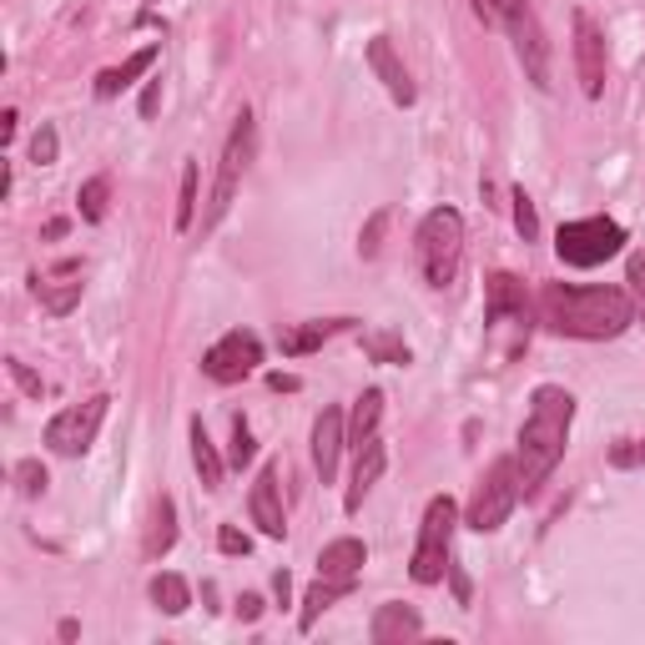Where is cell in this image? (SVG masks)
<instances>
[{
	"instance_id": "cell-1",
	"label": "cell",
	"mask_w": 645,
	"mask_h": 645,
	"mask_svg": "<svg viewBox=\"0 0 645 645\" xmlns=\"http://www.w3.org/2000/svg\"><path fill=\"white\" fill-rule=\"evenodd\" d=\"M539 318L560 338H621L635 322V298L625 287H575V283H545L539 287Z\"/></svg>"
},
{
	"instance_id": "cell-2",
	"label": "cell",
	"mask_w": 645,
	"mask_h": 645,
	"mask_svg": "<svg viewBox=\"0 0 645 645\" xmlns=\"http://www.w3.org/2000/svg\"><path fill=\"white\" fill-rule=\"evenodd\" d=\"M570 424H575L570 389H560V383H539L535 398H529L525 424H520V449H514V464H520V490H525V494H535L539 484L555 474V464L565 459Z\"/></svg>"
},
{
	"instance_id": "cell-3",
	"label": "cell",
	"mask_w": 645,
	"mask_h": 645,
	"mask_svg": "<svg viewBox=\"0 0 645 645\" xmlns=\"http://www.w3.org/2000/svg\"><path fill=\"white\" fill-rule=\"evenodd\" d=\"M418 267L429 277V287H455L459 267H464V217L455 207H434L424 222H418Z\"/></svg>"
},
{
	"instance_id": "cell-4",
	"label": "cell",
	"mask_w": 645,
	"mask_h": 645,
	"mask_svg": "<svg viewBox=\"0 0 645 645\" xmlns=\"http://www.w3.org/2000/svg\"><path fill=\"white\" fill-rule=\"evenodd\" d=\"M455 529H459V504L449 494H434L429 510H424V525H418V545H414V586H439L455 560Z\"/></svg>"
},
{
	"instance_id": "cell-5",
	"label": "cell",
	"mask_w": 645,
	"mask_h": 645,
	"mask_svg": "<svg viewBox=\"0 0 645 645\" xmlns=\"http://www.w3.org/2000/svg\"><path fill=\"white\" fill-rule=\"evenodd\" d=\"M252 152H258V121H252V111H242V117L232 121L222 162H217V182H212V197H207V212H203V232H212L217 222L228 217V207L238 203V187L252 167Z\"/></svg>"
},
{
	"instance_id": "cell-6",
	"label": "cell",
	"mask_w": 645,
	"mask_h": 645,
	"mask_svg": "<svg viewBox=\"0 0 645 645\" xmlns=\"http://www.w3.org/2000/svg\"><path fill=\"white\" fill-rule=\"evenodd\" d=\"M520 494H525L520 490V464H514V459H494V464L484 469V479L474 484V494H469L464 525L479 529V535H494V529L514 514Z\"/></svg>"
},
{
	"instance_id": "cell-7",
	"label": "cell",
	"mask_w": 645,
	"mask_h": 645,
	"mask_svg": "<svg viewBox=\"0 0 645 645\" xmlns=\"http://www.w3.org/2000/svg\"><path fill=\"white\" fill-rule=\"evenodd\" d=\"M625 248V228L615 217H580L555 232V252L565 267H600Z\"/></svg>"
},
{
	"instance_id": "cell-8",
	"label": "cell",
	"mask_w": 645,
	"mask_h": 645,
	"mask_svg": "<svg viewBox=\"0 0 645 645\" xmlns=\"http://www.w3.org/2000/svg\"><path fill=\"white\" fill-rule=\"evenodd\" d=\"M107 404H111L107 394H96V398H86V404L61 408V414L46 424V434H41L51 455H61V459H81L86 449L96 444V429H101V418H107Z\"/></svg>"
},
{
	"instance_id": "cell-9",
	"label": "cell",
	"mask_w": 645,
	"mask_h": 645,
	"mask_svg": "<svg viewBox=\"0 0 645 645\" xmlns=\"http://www.w3.org/2000/svg\"><path fill=\"white\" fill-rule=\"evenodd\" d=\"M258 363H263V338L252 334V328H232V334H222L203 353V373L212 383H242Z\"/></svg>"
},
{
	"instance_id": "cell-10",
	"label": "cell",
	"mask_w": 645,
	"mask_h": 645,
	"mask_svg": "<svg viewBox=\"0 0 645 645\" xmlns=\"http://www.w3.org/2000/svg\"><path fill=\"white\" fill-rule=\"evenodd\" d=\"M31 293H36V303L51 318H66V313H76V303L86 293V263L66 258L56 267H41V273H31Z\"/></svg>"
},
{
	"instance_id": "cell-11",
	"label": "cell",
	"mask_w": 645,
	"mask_h": 645,
	"mask_svg": "<svg viewBox=\"0 0 645 645\" xmlns=\"http://www.w3.org/2000/svg\"><path fill=\"white\" fill-rule=\"evenodd\" d=\"M605 31H600V21L590 11H575V72H580V91L595 101L600 91H605Z\"/></svg>"
},
{
	"instance_id": "cell-12",
	"label": "cell",
	"mask_w": 645,
	"mask_h": 645,
	"mask_svg": "<svg viewBox=\"0 0 645 645\" xmlns=\"http://www.w3.org/2000/svg\"><path fill=\"white\" fill-rule=\"evenodd\" d=\"M484 318H490L494 334H500V328L529 334V298H525V283L514 273H494L490 283H484Z\"/></svg>"
},
{
	"instance_id": "cell-13",
	"label": "cell",
	"mask_w": 645,
	"mask_h": 645,
	"mask_svg": "<svg viewBox=\"0 0 645 645\" xmlns=\"http://www.w3.org/2000/svg\"><path fill=\"white\" fill-rule=\"evenodd\" d=\"M510 36H514V56H520V66H525V76L539 86V91H550V46H545V31H539L535 15H514L510 21Z\"/></svg>"
},
{
	"instance_id": "cell-14",
	"label": "cell",
	"mask_w": 645,
	"mask_h": 645,
	"mask_svg": "<svg viewBox=\"0 0 645 645\" xmlns=\"http://www.w3.org/2000/svg\"><path fill=\"white\" fill-rule=\"evenodd\" d=\"M252 525L263 529L267 539H283L287 535V514H283V494H277V464H263L258 479H252Z\"/></svg>"
},
{
	"instance_id": "cell-15",
	"label": "cell",
	"mask_w": 645,
	"mask_h": 645,
	"mask_svg": "<svg viewBox=\"0 0 645 645\" xmlns=\"http://www.w3.org/2000/svg\"><path fill=\"white\" fill-rule=\"evenodd\" d=\"M343 444H348V418H343V408H322L318 424H313V464H318L322 484L338 474V455H343Z\"/></svg>"
},
{
	"instance_id": "cell-16",
	"label": "cell",
	"mask_w": 645,
	"mask_h": 645,
	"mask_svg": "<svg viewBox=\"0 0 645 645\" xmlns=\"http://www.w3.org/2000/svg\"><path fill=\"white\" fill-rule=\"evenodd\" d=\"M414 635H424V621H418L414 605L389 600V605L373 610V621H369V641L373 645H404V641H414Z\"/></svg>"
},
{
	"instance_id": "cell-17",
	"label": "cell",
	"mask_w": 645,
	"mask_h": 645,
	"mask_svg": "<svg viewBox=\"0 0 645 645\" xmlns=\"http://www.w3.org/2000/svg\"><path fill=\"white\" fill-rule=\"evenodd\" d=\"M343 328H353V318H313V322H298V328H283L277 334V348H283L287 359H308L318 353L328 338H338Z\"/></svg>"
},
{
	"instance_id": "cell-18",
	"label": "cell",
	"mask_w": 645,
	"mask_h": 645,
	"mask_svg": "<svg viewBox=\"0 0 645 645\" xmlns=\"http://www.w3.org/2000/svg\"><path fill=\"white\" fill-rule=\"evenodd\" d=\"M369 66H373V76H379L383 86H389V96H394L398 107H414V81H408V72H404V61H398V51L389 46V36H373L369 41Z\"/></svg>"
},
{
	"instance_id": "cell-19",
	"label": "cell",
	"mask_w": 645,
	"mask_h": 645,
	"mask_svg": "<svg viewBox=\"0 0 645 645\" xmlns=\"http://www.w3.org/2000/svg\"><path fill=\"white\" fill-rule=\"evenodd\" d=\"M383 464H389V449H383L379 434H373V439L359 449V464H353V479H348V500H343L348 514H359V510H363V500H369V490L379 484Z\"/></svg>"
},
{
	"instance_id": "cell-20",
	"label": "cell",
	"mask_w": 645,
	"mask_h": 645,
	"mask_svg": "<svg viewBox=\"0 0 645 645\" xmlns=\"http://www.w3.org/2000/svg\"><path fill=\"white\" fill-rule=\"evenodd\" d=\"M156 56H162L156 46H142V51H132V56L121 61V66H107V72L96 76V96H101V101H117V96L127 91V86H136V76L152 72Z\"/></svg>"
},
{
	"instance_id": "cell-21",
	"label": "cell",
	"mask_w": 645,
	"mask_h": 645,
	"mask_svg": "<svg viewBox=\"0 0 645 645\" xmlns=\"http://www.w3.org/2000/svg\"><path fill=\"white\" fill-rule=\"evenodd\" d=\"M363 560H369L363 539L343 535V539H334V545H322V555H318V575H328V580H359Z\"/></svg>"
},
{
	"instance_id": "cell-22",
	"label": "cell",
	"mask_w": 645,
	"mask_h": 645,
	"mask_svg": "<svg viewBox=\"0 0 645 645\" xmlns=\"http://www.w3.org/2000/svg\"><path fill=\"white\" fill-rule=\"evenodd\" d=\"M177 545V504H172V494H156L152 504V525H146V545L142 555L146 560H162V555Z\"/></svg>"
},
{
	"instance_id": "cell-23",
	"label": "cell",
	"mask_w": 645,
	"mask_h": 645,
	"mask_svg": "<svg viewBox=\"0 0 645 645\" xmlns=\"http://www.w3.org/2000/svg\"><path fill=\"white\" fill-rule=\"evenodd\" d=\"M192 464H197V479H203V490H222V455H217V444L207 439V424L203 418H192Z\"/></svg>"
},
{
	"instance_id": "cell-24",
	"label": "cell",
	"mask_w": 645,
	"mask_h": 645,
	"mask_svg": "<svg viewBox=\"0 0 645 645\" xmlns=\"http://www.w3.org/2000/svg\"><path fill=\"white\" fill-rule=\"evenodd\" d=\"M353 595V580H328V575H318V586H308V595H303V610H298V631H313L318 625V615L334 600Z\"/></svg>"
},
{
	"instance_id": "cell-25",
	"label": "cell",
	"mask_w": 645,
	"mask_h": 645,
	"mask_svg": "<svg viewBox=\"0 0 645 645\" xmlns=\"http://www.w3.org/2000/svg\"><path fill=\"white\" fill-rule=\"evenodd\" d=\"M379 418H383V389H369V394L353 404V418H348V444H353V455L379 434Z\"/></svg>"
},
{
	"instance_id": "cell-26",
	"label": "cell",
	"mask_w": 645,
	"mask_h": 645,
	"mask_svg": "<svg viewBox=\"0 0 645 645\" xmlns=\"http://www.w3.org/2000/svg\"><path fill=\"white\" fill-rule=\"evenodd\" d=\"M152 605L162 610V615H187V605H192L187 580H182V575H172V570L152 575Z\"/></svg>"
},
{
	"instance_id": "cell-27",
	"label": "cell",
	"mask_w": 645,
	"mask_h": 645,
	"mask_svg": "<svg viewBox=\"0 0 645 645\" xmlns=\"http://www.w3.org/2000/svg\"><path fill=\"white\" fill-rule=\"evenodd\" d=\"M363 353H369L373 363H394V369H404L414 353H408V343L404 338H394V334H383V328H369L363 334Z\"/></svg>"
},
{
	"instance_id": "cell-28",
	"label": "cell",
	"mask_w": 645,
	"mask_h": 645,
	"mask_svg": "<svg viewBox=\"0 0 645 645\" xmlns=\"http://www.w3.org/2000/svg\"><path fill=\"white\" fill-rule=\"evenodd\" d=\"M197 228V162L182 167V192H177V232Z\"/></svg>"
},
{
	"instance_id": "cell-29",
	"label": "cell",
	"mask_w": 645,
	"mask_h": 645,
	"mask_svg": "<svg viewBox=\"0 0 645 645\" xmlns=\"http://www.w3.org/2000/svg\"><path fill=\"white\" fill-rule=\"evenodd\" d=\"M107 197H111V182H107V177L81 182L76 203H81V217H86V222H101V217H107Z\"/></svg>"
},
{
	"instance_id": "cell-30",
	"label": "cell",
	"mask_w": 645,
	"mask_h": 645,
	"mask_svg": "<svg viewBox=\"0 0 645 645\" xmlns=\"http://www.w3.org/2000/svg\"><path fill=\"white\" fill-rule=\"evenodd\" d=\"M510 203H514V232L525 242H535L539 238V217H535V203H529V192L525 187H514L510 192Z\"/></svg>"
},
{
	"instance_id": "cell-31",
	"label": "cell",
	"mask_w": 645,
	"mask_h": 645,
	"mask_svg": "<svg viewBox=\"0 0 645 645\" xmlns=\"http://www.w3.org/2000/svg\"><path fill=\"white\" fill-rule=\"evenodd\" d=\"M46 484H51V474H46V464H41V459H21V464H15V490H21L25 500L46 494Z\"/></svg>"
},
{
	"instance_id": "cell-32",
	"label": "cell",
	"mask_w": 645,
	"mask_h": 645,
	"mask_svg": "<svg viewBox=\"0 0 645 645\" xmlns=\"http://www.w3.org/2000/svg\"><path fill=\"white\" fill-rule=\"evenodd\" d=\"M258 459V439H252V429L242 424V418H232V449H228V464L232 469H242V464H252Z\"/></svg>"
},
{
	"instance_id": "cell-33",
	"label": "cell",
	"mask_w": 645,
	"mask_h": 645,
	"mask_svg": "<svg viewBox=\"0 0 645 645\" xmlns=\"http://www.w3.org/2000/svg\"><path fill=\"white\" fill-rule=\"evenodd\" d=\"M56 156H61V136L51 121H41V132L31 136V162H36V167H51Z\"/></svg>"
},
{
	"instance_id": "cell-34",
	"label": "cell",
	"mask_w": 645,
	"mask_h": 645,
	"mask_svg": "<svg viewBox=\"0 0 645 645\" xmlns=\"http://www.w3.org/2000/svg\"><path fill=\"white\" fill-rule=\"evenodd\" d=\"M610 469H645V439H621L610 444Z\"/></svg>"
},
{
	"instance_id": "cell-35",
	"label": "cell",
	"mask_w": 645,
	"mask_h": 645,
	"mask_svg": "<svg viewBox=\"0 0 645 645\" xmlns=\"http://www.w3.org/2000/svg\"><path fill=\"white\" fill-rule=\"evenodd\" d=\"M625 283H631V298H635V322H645V252H631Z\"/></svg>"
},
{
	"instance_id": "cell-36",
	"label": "cell",
	"mask_w": 645,
	"mask_h": 645,
	"mask_svg": "<svg viewBox=\"0 0 645 645\" xmlns=\"http://www.w3.org/2000/svg\"><path fill=\"white\" fill-rule=\"evenodd\" d=\"M383 228H389V207H379V212L369 217V228L359 232V252H363V258H379V248H383Z\"/></svg>"
},
{
	"instance_id": "cell-37",
	"label": "cell",
	"mask_w": 645,
	"mask_h": 645,
	"mask_svg": "<svg viewBox=\"0 0 645 645\" xmlns=\"http://www.w3.org/2000/svg\"><path fill=\"white\" fill-rule=\"evenodd\" d=\"M6 373L15 379V389H21L25 398H41V394H46V383H41V373H31L21 359H6Z\"/></svg>"
},
{
	"instance_id": "cell-38",
	"label": "cell",
	"mask_w": 645,
	"mask_h": 645,
	"mask_svg": "<svg viewBox=\"0 0 645 645\" xmlns=\"http://www.w3.org/2000/svg\"><path fill=\"white\" fill-rule=\"evenodd\" d=\"M529 0H479V15H490V21H504L510 25L514 15H525Z\"/></svg>"
},
{
	"instance_id": "cell-39",
	"label": "cell",
	"mask_w": 645,
	"mask_h": 645,
	"mask_svg": "<svg viewBox=\"0 0 645 645\" xmlns=\"http://www.w3.org/2000/svg\"><path fill=\"white\" fill-rule=\"evenodd\" d=\"M217 550H222V555H248V550H252V539L242 535L238 525H222V529H217Z\"/></svg>"
},
{
	"instance_id": "cell-40",
	"label": "cell",
	"mask_w": 645,
	"mask_h": 645,
	"mask_svg": "<svg viewBox=\"0 0 645 645\" xmlns=\"http://www.w3.org/2000/svg\"><path fill=\"white\" fill-rule=\"evenodd\" d=\"M156 107H162V76H156V81L142 91V117L152 121V117H156Z\"/></svg>"
},
{
	"instance_id": "cell-41",
	"label": "cell",
	"mask_w": 645,
	"mask_h": 645,
	"mask_svg": "<svg viewBox=\"0 0 645 645\" xmlns=\"http://www.w3.org/2000/svg\"><path fill=\"white\" fill-rule=\"evenodd\" d=\"M238 615L242 621H258V615H263V595H252V590L248 595H238Z\"/></svg>"
},
{
	"instance_id": "cell-42",
	"label": "cell",
	"mask_w": 645,
	"mask_h": 645,
	"mask_svg": "<svg viewBox=\"0 0 645 645\" xmlns=\"http://www.w3.org/2000/svg\"><path fill=\"white\" fill-rule=\"evenodd\" d=\"M449 580H455V600H459V605H469V575L459 570L455 560H449Z\"/></svg>"
},
{
	"instance_id": "cell-43",
	"label": "cell",
	"mask_w": 645,
	"mask_h": 645,
	"mask_svg": "<svg viewBox=\"0 0 645 645\" xmlns=\"http://www.w3.org/2000/svg\"><path fill=\"white\" fill-rule=\"evenodd\" d=\"M267 389H277V394H293V389H298V379H293V373H267Z\"/></svg>"
},
{
	"instance_id": "cell-44",
	"label": "cell",
	"mask_w": 645,
	"mask_h": 645,
	"mask_svg": "<svg viewBox=\"0 0 645 645\" xmlns=\"http://www.w3.org/2000/svg\"><path fill=\"white\" fill-rule=\"evenodd\" d=\"M273 595L287 605V595H293V575H287V570H277V575H273Z\"/></svg>"
},
{
	"instance_id": "cell-45",
	"label": "cell",
	"mask_w": 645,
	"mask_h": 645,
	"mask_svg": "<svg viewBox=\"0 0 645 645\" xmlns=\"http://www.w3.org/2000/svg\"><path fill=\"white\" fill-rule=\"evenodd\" d=\"M66 228H72V222H66V217H51L46 228H41V238H66Z\"/></svg>"
},
{
	"instance_id": "cell-46",
	"label": "cell",
	"mask_w": 645,
	"mask_h": 645,
	"mask_svg": "<svg viewBox=\"0 0 645 645\" xmlns=\"http://www.w3.org/2000/svg\"><path fill=\"white\" fill-rule=\"evenodd\" d=\"M0 136H6V142L15 136V111H6V117H0Z\"/></svg>"
}]
</instances>
